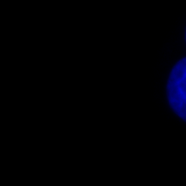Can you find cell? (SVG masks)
<instances>
[{
    "label": "cell",
    "mask_w": 186,
    "mask_h": 186,
    "mask_svg": "<svg viewBox=\"0 0 186 186\" xmlns=\"http://www.w3.org/2000/svg\"><path fill=\"white\" fill-rule=\"evenodd\" d=\"M167 95L174 112L186 122V57L178 61L171 71L167 84Z\"/></svg>",
    "instance_id": "obj_1"
}]
</instances>
